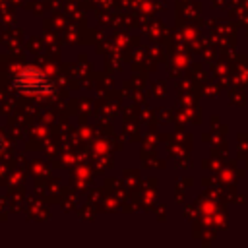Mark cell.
<instances>
[{
  "mask_svg": "<svg viewBox=\"0 0 248 248\" xmlns=\"http://www.w3.org/2000/svg\"><path fill=\"white\" fill-rule=\"evenodd\" d=\"M2 149H4V136L0 134V151H2Z\"/></svg>",
  "mask_w": 248,
  "mask_h": 248,
  "instance_id": "7a4b0ae2",
  "label": "cell"
},
{
  "mask_svg": "<svg viewBox=\"0 0 248 248\" xmlns=\"http://www.w3.org/2000/svg\"><path fill=\"white\" fill-rule=\"evenodd\" d=\"M14 87L21 91L23 95H52L56 89V83L52 78H48L43 70L37 66H23L17 70V74L12 79Z\"/></svg>",
  "mask_w": 248,
  "mask_h": 248,
  "instance_id": "6da1fadb",
  "label": "cell"
}]
</instances>
